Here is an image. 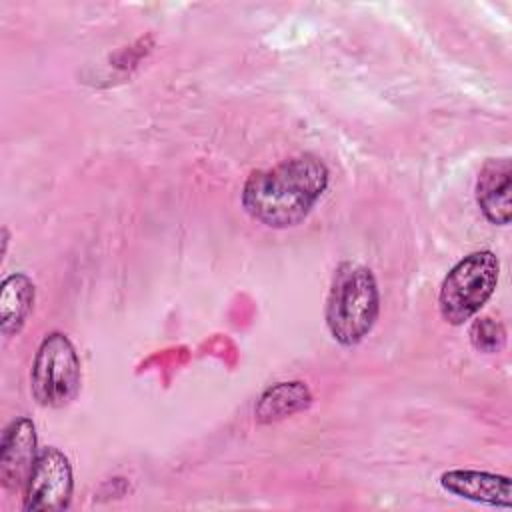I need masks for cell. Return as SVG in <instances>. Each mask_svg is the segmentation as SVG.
Wrapping results in <instances>:
<instances>
[{
    "label": "cell",
    "mask_w": 512,
    "mask_h": 512,
    "mask_svg": "<svg viewBox=\"0 0 512 512\" xmlns=\"http://www.w3.org/2000/svg\"><path fill=\"white\" fill-rule=\"evenodd\" d=\"M328 168L314 154H298L266 170H254L242 188L244 210L268 228H292L306 220L328 188Z\"/></svg>",
    "instance_id": "cell-1"
},
{
    "label": "cell",
    "mask_w": 512,
    "mask_h": 512,
    "mask_svg": "<svg viewBox=\"0 0 512 512\" xmlns=\"http://www.w3.org/2000/svg\"><path fill=\"white\" fill-rule=\"evenodd\" d=\"M380 310L378 284L370 268L342 262L332 276L326 298V326L342 346H356L376 324Z\"/></svg>",
    "instance_id": "cell-2"
},
{
    "label": "cell",
    "mask_w": 512,
    "mask_h": 512,
    "mask_svg": "<svg viewBox=\"0 0 512 512\" xmlns=\"http://www.w3.org/2000/svg\"><path fill=\"white\" fill-rule=\"evenodd\" d=\"M500 260L490 250H478L464 256L446 274L438 294L442 318L460 326L480 312L496 290Z\"/></svg>",
    "instance_id": "cell-3"
},
{
    "label": "cell",
    "mask_w": 512,
    "mask_h": 512,
    "mask_svg": "<svg viewBox=\"0 0 512 512\" xmlns=\"http://www.w3.org/2000/svg\"><path fill=\"white\" fill-rule=\"evenodd\" d=\"M80 358L74 344L62 332H50L38 346L32 362L30 388L40 406L62 408L80 390Z\"/></svg>",
    "instance_id": "cell-4"
},
{
    "label": "cell",
    "mask_w": 512,
    "mask_h": 512,
    "mask_svg": "<svg viewBox=\"0 0 512 512\" xmlns=\"http://www.w3.org/2000/svg\"><path fill=\"white\" fill-rule=\"evenodd\" d=\"M72 466L54 446L42 448L24 488V510L56 512L64 510L72 498Z\"/></svg>",
    "instance_id": "cell-5"
},
{
    "label": "cell",
    "mask_w": 512,
    "mask_h": 512,
    "mask_svg": "<svg viewBox=\"0 0 512 512\" xmlns=\"http://www.w3.org/2000/svg\"><path fill=\"white\" fill-rule=\"evenodd\" d=\"M36 428L22 416L10 422L0 444V482L6 490H24L36 462Z\"/></svg>",
    "instance_id": "cell-6"
},
{
    "label": "cell",
    "mask_w": 512,
    "mask_h": 512,
    "mask_svg": "<svg viewBox=\"0 0 512 512\" xmlns=\"http://www.w3.org/2000/svg\"><path fill=\"white\" fill-rule=\"evenodd\" d=\"M440 486L464 500L504 508L512 506V480L502 474L480 470H448L440 476Z\"/></svg>",
    "instance_id": "cell-7"
},
{
    "label": "cell",
    "mask_w": 512,
    "mask_h": 512,
    "mask_svg": "<svg viewBox=\"0 0 512 512\" xmlns=\"http://www.w3.org/2000/svg\"><path fill=\"white\" fill-rule=\"evenodd\" d=\"M510 158H488L476 178V202L488 222L508 226L512 218Z\"/></svg>",
    "instance_id": "cell-8"
},
{
    "label": "cell",
    "mask_w": 512,
    "mask_h": 512,
    "mask_svg": "<svg viewBox=\"0 0 512 512\" xmlns=\"http://www.w3.org/2000/svg\"><path fill=\"white\" fill-rule=\"evenodd\" d=\"M34 284L22 274H10L0 288V328L4 336L18 334L34 306Z\"/></svg>",
    "instance_id": "cell-9"
},
{
    "label": "cell",
    "mask_w": 512,
    "mask_h": 512,
    "mask_svg": "<svg viewBox=\"0 0 512 512\" xmlns=\"http://www.w3.org/2000/svg\"><path fill=\"white\" fill-rule=\"evenodd\" d=\"M310 402L312 396L304 382H278L276 386H270L262 392L254 412L258 422L268 424L308 408Z\"/></svg>",
    "instance_id": "cell-10"
},
{
    "label": "cell",
    "mask_w": 512,
    "mask_h": 512,
    "mask_svg": "<svg viewBox=\"0 0 512 512\" xmlns=\"http://www.w3.org/2000/svg\"><path fill=\"white\" fill-rule=\"evenodd\" d=\"M468 334L472 346L484 354H498L506 344V330L502 322L494 320L492 316L476 318Z\"/></svg>",
    "instance_id": "cell-11"
}]
</instances>
